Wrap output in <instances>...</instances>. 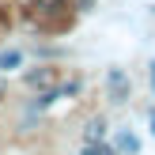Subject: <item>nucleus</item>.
<instances>
[{
  "instance_id": "obj_9",
  "label": "nucleus",
  "mask_w": 155,
  "mask_h": 155,
  "mask_svg": "<svg viewBox=\"0 0 155 155\" xmlns=\"http://www.w3.org/2000/svg\"><path fill=\"white\" fill-rule=\"evenodd\" d=\"M148 68H151V91H155V61H151V64H148Z\"/></svg>"
},
{
  "instance_id": "obj_7",
  "label": "nucleus",
  "mask_w": 155,
  "mask_h": 155,
  "mask_svg": "<svg viewBox=\"0 0 155 155\" xmlns=\"http://www.w3.org/2000/svg\"><path fill=\"white\" fill-rule=\"evenodd\" d=\"M121 148H125V151H136V140H133L129 133H121Z\"/></svg>"
},
{
  "instance_id": "obj_5",
  "label": "nucleus",
  "mask_w": 155,
  "mask_h": 155,
  "mask_svg": "<svg viewBox=\"0 0 155 155\" xmlns=\"http://www.w3.org/2000/svg\"><path fill=\"white\" fill-rule=\"evenodd\" d=\"M102 133H106L102 121H91V125H87V140H102Z\"/></svg>"
},
{
  "instance_id": "obj_3",
  "label": "nucleus",
  "mask_w": 155,
  "mask_h": 155,
  "mask_svg": "<svg viewBox=\"0 0 155 155\" xmlns=\"http://www.w3.org/2000/svg\"><path fill=\"white\" fill-rule=\"evenodd\" d=\"M106 83H110L114 102H125V98H129V80H125V72H121V68H114V72L106 76Z\"/></svg>"
},
{
  "instance_id": "obj_2",
  "label": "nucleus",
  "mask_w": 155,
  "mask_h": 155,
  "mask_svg": "<svg viewBox=\"0 0 155 155\" xmlns=\"http://www.w3.org/2000/svg\"><path fill=\"white\" fill-rule=\"evenodd\" d=\"M68 4L72 0H34V15L38 19H49V27H53V15H64Z\"/></svg>"
},
{
  "instance_id": "obj_10",
  "label": "nucleus",
  "mask_w": 155,
  "mask_h": 155,
  "mask_svg": "<svg viewBox=\"0 0 155 155\" xmlns=\"http://www.w3.org/2000/svg\"><path fill=\"white\" fill-rule=\"evenodd\" d=\"M151 133H155V114H151Z\"/></svg>"
},
{
  "instance_id": "obj_4",
  "label": "nucleus",
  "mask_w": 155,
  "mask_h": 155,
  "mask_svg": "<svg viewBox=\"0 0 155 155\" xmlns=\"http://www.w3.org/2000/svg\"><path fill=\"white\" fill-rule=\"evenodd\" d=\"M83 155H117V151H110L106 144H98V140H87V144H83Z\"/></svg>"
},
{
  "instance_id": "obj_8",
  "label": "nucleus",
  "mask_w": 155,
  "mask_h": 155,
  "mask_svg": "<svg viewBox=\"0 0 155 155\" xmlns=\"http://www.w3.org/2000/svg\"><path fill=\"white\" fill-rule=\"evenodd\" d=\"M8 23H12V19H8V12H4V8H0V34H4V30H8Z\"/></svg>"
},
{
  "instance_id": "obj_6",
  "label": "nucleus",
  "mask_w": 155,
  "mask_h": 155,
  "mask_svg": "<svg viewBox=\"0 0 155 155\" xmlns=\"http://www.w3.org/2000/svg\"><path fill=\"white\" fill-rule=\"evenodd\" d=\"M19 61H23V57H19L15 49H12V53H0V68H15Z\"/></svg>"
},
{
  "instance_id": "obj_1",
  "label": "nucleus",
  "mask_w": 155,
  "mask_h": 155,
  "mask_svg": "<svg viewBox=\"0 0 155 155\" xmlns=\"http://www.w3.org/2000/svg\"><path fill=\"white\" fill-rule=\"evenodd\" d=\"M27 87H34V91H42V87H53L57 83V68H49V64H42V68H30L27 76Z\"/></svg>"
}]
</instances>
